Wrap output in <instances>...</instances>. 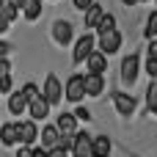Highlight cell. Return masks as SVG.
<instances>
[{
  "instance_id": "e0dca14e",
  "label": "cell",
  "mask_w": 157,
  "mask_h": 157,
  "mask_svg": "<svg viewBox=\"0 0 157 157\" xmlns=\"http://www.w3.org/2000/svg\"><path fill=\"white\" fill-rule=\"evenodd\" d=\"M41 11H44V8H41V0H28L25 8H22V17H25L28 22H36V19L41 17Z\"/></svg>"
},
{
  "instance_id": "5b68a950",
  "label": "cell",
  "mask_w": 157,
  "mask_h": 157,
  "mask_svg": "<svg viewBox=\"0 0 157 157\" xmlns=\"http://www.w3.org/2000/svg\"><path fill=\"white\" fill-rule=\"evenodd\" d=\"M72 157H94V138H91L86 130H77V132H75Z\"/></svg>"
},
{
  "instance_id": "ac0fdd59",
  "label": "cell",
  "mask_w": 157,
  "mask_h": 157,
  "mask_svg": "<svg viewBox=\"0 0 157 157\" xmlns=\"http://www.w3.org/2000/svg\"><path fill=\"white\" fill-rule=\"evenodd\" d=\"M102 14H105V8H102L99 3H94V6L86 11V28H97L99 19H102Z\"/></svg>"
},
{
  "instance_id": "4fadbf2b",
  "label": "cell",
  "mask_w": 157,
  "mask_h": 157,
  "mask_svg": "<svg viewBox=\"0 0 157 157\" xmlns=\"http://www.w3.org/2000/svg\"><path fill=\"white\" fill-rule=\"evenodd\" d=\"M0 144L6 149L14 146V144H19V127H17V121H8V124L0 127Z\"/></svg>"
},
{
  "instance_id": "83f0119b",
  "label": "cell",
  "mask_w": 157,
  "mask_h": 157,
  "mask_svg": "<svg viewBox=\"0 0 157 157\" xmlns=\"http://www.w3.org/2000/svg\"><path fill=\"white\" fill-rule=\"evenodd\" d=\"M3 75H11V61L8 58H0V77Z\"/></svg>"
},
{
  "instance_id": "8fae6325",
  "label": "cell",
  "mask_w": 157,
  "mask_h": 157,
  "mask_svg": "<svg viewBox=\"0 0 157 157\" xmlns=\"http://www.w3.org/2000/svg\"><path fill=\"white\" fill-rule=\"evenodd\" d=\"M83 86H86V97H99L105 91V77L102 75H83Z\"/></svg>"
},
{
  "instance_id": "f546056e",
  "label": "cell",
  "mask_w": 157,
  "mask_h": 157,
  "mask_svg": "<svg viewBox=\"0 0 157 157\" xmlns=\"http://www.w3.org/2000/svg\"><path fill=\"white\" fill-rule=\"evenodd\" d=\"M47 157H69V152H66V149H58V146H55V149H47Z\"/></svg>"
},
{
  "instance_id": "30bf717a",
  "label": "cell",
  "mask_w": 157,
  "mask_h": 157,
  "mask_svg": "<svg viewBox=\"0 0 157 157\" xmlns=\"http://www.w3.org/2000/svg\"><path fill=\"white\" fill-rule=\"evenodd\" d=\"M17 127H19V144H22V146H33V144L39 141V127H36V121H17Z\"/></svg>"
},
{
  "instance_id": "cb8c5ba5",
  "label": "cell",
  "mask_w": 157,
  "mask_h": 157,
  "mask_svg": "<svg viewBox=\"0 0 157 157\" xmlns=\"http://www.w3.org/2000/svg\"><path fill=\"white\" fill-rule=\"evenodd\" d=\"M0 11H3V14H6V17H8V19H11V22H14V19H17V17H19V8H17V6H14V3H11V0H8V3H6V6H3V8H0Z\"/></svg>"
},
{
  "instance_id": "9c48e42d",
  "label": "cell",
  "mask_w": 157,
  "mask_h": 157,
  "mask_svg": "<svg viewBox=\"0 0 157 157\" xmlns=\"http://www.w3.org/2000/svg\"><path fill=\"white\" fill-rule=\"evenodd\" d=\"M113 108H116L121 116H132L135 108H138V99H135L132 94H121V91H116V94H113Z\"/></svg>"
},
{
  "instance_id": "7c38bea8",
  "label": "cell",
  "mask_w": 157,
  "mask_h": 157,
  "mask_svg": "<svg viewBox=\"0 0 157 157\" xmlns=\"http://www.w3.org/2000/svg\"><path fill=\"white\" fill-rule=\"evenodd\" d=\"M86 66H88V75H105V72H108V55H102V52L94 50V52L88 55Z\"/></svg>"
},
{
  "instance_id": "3957f363",
  "label": "cell",
  "mask_w": 157,
  "mask_h": 157,
  "mask_svg": "<svg viewBox=\"0 0 157 157\" xmlns=\"http://www.w3.org/2000/svg\"><path fill=\"white\" fill-rule=\"evenodd\" d=\"M50 33H52V41L61 44V47H66V44L75 41V25L66 22V19H55V22L50 25Z\"/></svg>"
},
{
  "instance_id": "5bb4252c",
  "label": "cell",
  "mask_w": 157,
  "mask_h": 157,
  "mask_svg": "<svg viewBox=\"0 0 157 157\" xmlns=\"http://www.w3.org/2000/svg\"><path fill=\"white\" fill-rule=\"evenodd\" d=\"M25 110H28V97L22 91H11V97H8V113L11 116H22Z\"/></svg>"
},
{
  "instance_id": "d6a6232c",
  "label": "cell",
  "mask_w": 157,
  "mask_h": 157,
  "mask_svg": "<svg viewBox=\"0 0 157 157\" xmlns=\"http://www.w3.org/2000/svg\"><path fill=\"white\" fill-rule=\"evenodd\" d=\"M17 157H33V146H19L17 149Z\"/></svg>"
},
{
  "instance_id": "d4e9b609",
  "label": "cell",
  "mask_w": 157,
  "mask_h": 157,
  "mask_svg": "<svg viewBox=\"0 0 157 157\" xmlns=\"http://www.w3.org/2000/svg\"><path fill=\"white\" fill-rule=\"evenodd\" d=\"M19 91H22V94H25L28 99H33V97H39V86H36V83H25V86H22Z\"/></svg>"
},
{
  "instance_id": "7a4b0ae2",
  "label": "cell",
  "mask_w": 157,
  "mask_h": 157,
  "mask_svg": "<svg viewBox=\"0 0 157 157\" xmlns=\"http://www.w3.org/2000/svg\"><path fill=\"white\" fill-rule=\"evenodd\" d=\"M138 75H141V55H138V52L124 55V58H121V69H119V80L130 88V86H135Z\"/></svg>"
},
{
  "instance_id": "d6986e66",
  "label": "cell",
  "mask_w": 157,
  "mask_h": 157,
  "mask_svg": "<svg viewBox=\"0 0 157 157\" xmlns=\"http://www.w3.org/2000/svg\"><path fill=\"white\" fill-rule=\"evenodd\" d=\"M94 155L97 157H108L110 155V138H108V135L94 138Z\"/></svg>"
},
{
  "instance_id": "74e56055",
  "label": "cell",
  "mask_w": 157,
  "mask_h": 157,
  "mask_svg": "<svg viewBox=\"0 0 157 157\" xmlns=\"http://www.w3.org/2000/svg\"><path fill=\"white\" fill-rule=\"evenodd\" d=\"M155 6H157V0H155Z\"/></svg>"
},
{
  "instance_id": "e575fe53",
  "label": "cell",
  "mask_w": 157,
  "mask_h": 157,
  "mask_svg": "<svg viewBox=\"0 0 157 157\" xmlns=\"http://www.w3.org/2000/svg\"><path fill=\"white\" fill-rule=\"evenodd\" d=\"M75 119H83V121H86V119H88V110H86V108H77V113H75Z\"/></svg>"
},
{
  "instance_id": "f35d334b",
  "label": "cell",
  "mask_w": 157,
  "mask_h": 157,
  "mask_svg": "<svg viewBox=\"0 0 157 157\" xmlns=\"http://www.w3.org/2000/svg\"><path fill=\"white\" fill-rule=\"evenodd\" d=\"M94 157H97V155H94Z\"/></svg>"
},
{
  "instance_id": "277c9868",
  "label": "cell",
  "mask_w": 157,
  "mask_h": 157,
  "mask_svg": "<svg viewBox=\"0 0 157 157\" xmlns=\"http://www.w3.org/2000/svg\"><path fill=\"white\" fill-rule=\"evenodd\" d=\"M97 44H99V52H102V55H113V52L121 50L124 36H121V30H108V33H99Z\"/></svg>"
},
{
  "instance_id": "8992f818",
  "label": "cell",
  "mask_w": 157,
  "mask_h": 157,
  "mask_svg": "<svg viewBox=\"0 0 157 157\" xmlns=\"http://www.w3.org/2000/svg\"><path fill=\"white\" fill-rule=\"evenodd\" d=\"M83 97H86V86H83V75H72L69 80H66V86H63V99H69V102H83Z\"/></svg>"
},
{
  "instance_id": "2e32d148",
  "label": "cell",
  "mask_w": 157,
  "mask_h": 157,
  "mask_svg": "<svg viewBox=\"0 0 157 157\" xmlns=\"http://www.w3.org/2000/svg\"><path fill=\"white\" fill-rule=\"evenodd\" d=\"M39 138H41V146H44V149H55V146H58L61 132H58V127H55V124H47V127L39 132Z\"/></svg>"
},
{
  "instance_id": "1f68e13d",
  "label": "cell",
  "mask_w": 157,
  "mask_h": 157,
  "mask_svg": "<svg viewBox=\"0 0 157 157\" xmlns=\"http://www.w3.org/2000/svg\"><path fill=\"white\" fill-rule=\"evenodd\" d=\"M11 50H14V47H11L8 41H0V58H8V55H11Z\"/></svg>"
},
{
  "instance_id": "52a82bcc",
  "label": "cell",
  "mask_w": 157,
  "mask_h": 157,
  "mask_svg": "<svg viewBox=\"0 0 157 157\" xmlns=\"http://www.w3.org/2000/svg\"><path fill=\"white\" fill-rule=\"evenodd\" d=\"M41 97H44L50 105H58V102L63 99V86H61V80H58L55 75H47L44 88H41Z\"/></svg>"
},
{
  "instance_id": "8d00e7d4",
  "label": "cell",
  "mask_w": 157,
  "mask_h": 157,
  "mask_svg": "<svg viewBox=\"0 0 157 157\" xmlns=\"http://www.w3.org/2000/svg\"><path fill=\"white\" fill-rule=\"evenodd\" d=\"M6 3H8V0H0V8H3V6H6Z\"/></svg>"
},
{
  "instance_id": "ffe728a7",
  "label": "cell",
  "mask_w": 157,
  "mask_h": 157,
  "mask_svg": "<svg viewBox=\"0 0 157 157\" xmlns=\"http://www.w3.org/2000/svg\"><path fill=\"white\" fill-rule=\"evenodd\" d=\"M144 36L152 41L157 39V11H149V17H146V25H144Z\"/></svg>"
},
{
  "instance_id": "4316f807",
  "label": "cell",
  "mask_w": 157,
  "mask_h": 157,
  "mask_svg": "<svg viewBox=\"0 0 157 157\" xmlns=\"http://www.w3.org/2000/svg\"><path fill=\"white\" fill-rule=\"evenodd\" d=\"M72 6H75L77 11H88V8L94 6V0H72Z\"/></svg>"
},
{
  "instance_id": "6da1fadb",
  "label": "cell",
  "mask_w": 157,
  "mask_h": 157,
  "mask_svg": "<svg viewBox=\"0 0 157 157\" xmlns=\"http://www.w3.org/2000/svg\"><path fill=\"white\" fill-rule=\"evenodd\" d=\"M94 50H97V36L94 33H83V36H77L72 41V61L75 63H86Z\"/></svg>"
},
{
  "instance_id": "484cf974",
  "label": "cell",
  "mask_w": 157,
  "mask_h": 157,
  "mask_svg": "<svg viewBox=\"0 0 157 157\" xmlns=\"http://www.w3.org/2000/svg\"><path fill=\"white\" fill-rule=\"evenodd\" d=\"M144 69H146V75H149V77H155V80H157V58H146Z\"/></svg>"
},
{
  "instance_id": "7402d4cb",
  "label": "cell",
  "mask_w": 157,
  "mask_h": 157,
  "mask_svg": "<svg viewBox=\"0 0 157 157\" xmlns=\"http://www.w3.org/2000/svg\"><path fill=\"white\" fill-rule=\"evenodd\" d=\"M146 105H149V110L157 116V80H152L149 88H146Z\"/></svg>"
},
{
  "instance_id": "d590c367",
  "label": "cell",
  "mask_w": 157,
  "mask_h": 157,
  "mask_svg": "<svg viewBox=\"0 0 157 157\" xmlns=\"http://www.w3.org/2000/svg\"><path fill=\"white\" fill-rule=\"evenodd\" d=\"M141 0H121V6H127V8H132V6H138Z\"/></svg>"
},
{
  "instance_id": "836d02e7",
  "label": "cell",
  "mask_w": 157,
  "mask_h": 157,
  "mask_svg": "<svg viewBox=\"0 0 157 157\" xmlns=\"http://www.w3.org/2000/svg\"><path fill=\"white\" fill-rule=\"evenodd\" d=\"M33 157H47V149L44 146H33Z\"/></svg>"
},
{
  "instance_id": "f1b7e54d",
  "label": "cell",
  "mask_w": 157,
  "mask_h": 157,
  "mask_svg": "<svg viewBox=\"0 0 157 157\" xmlns=\"http://www.w3.org/2000/svg\"><path fill=\"white\" fill-rule=\"evenodd\" d=\"M146 58H157V39L149 41V47H146Z\"/></svg>"
},
{
  "instance_id": "9a60e30c",
  "label": "cell",
  "mask_w": 157,
  "mask_h": 157,
  "mask_svg": "<svg viewBox=\"0 0 157 157\" xmlns=\"http://www.w3.org/2000/svg\"><path fill=\"white\" fill-rule=\"evenodd\" d=\"M55 127H58L61 135H75V132H77V119H75V113H61L58 121H55Z\"/></svg>"
},
{
  "instance_id": "4dcf8cb0",
  "label": "cell",
  "mask_w": 157,
  "mask_h": 157,
  "mask_svg": "<svg viewBox=\"0 0 157 157\" xmlns=\"http://www.w3.org/2000/svg\"><path fill=\"white\" fill-rule=\"evenodd\" d=\"M8 28H11V19H8V17H6V14L0 11V33H6Z\"/></svg>"
},
{
  "instance_id": "44dd1931",
  "label": "cell",
  "mask_w": 157,
  "mask_h": 157,
  "mask_svg": "<svg viewBox=\"0 0 157 157\" xmlns=\"http://www.w3.org/2000/svg\"><path fill=\"white\" fill-rule=\"evenodd\" d=\"M94 30H97V33H108V30H116V17L105 11V14H102V19H99V25H97Z\"/></svg>"
},
{
  "instance_id": "ba28073f",
  "label": "cell",
  "mask_w": 157,
  "mask_h": 157,
  "mask_svg": "<svg viewBox=\"0 0 157 157\" xmlns=\"http://www.w3.org/2000/svg\"><path fill=\"white\" fill-rule=\"evenodd\" d=\"M28 113H30V121H44L50 116V102L39 94V97L28 99Z\"/></svg>"
},
{
  "instance_id": "603a6c76",
  "label": "cell",
  "mask_w": 157,
  "mask_h": 157,
  "mask_svg": "<svg viewBox=\"0 0 157 157\" xmlns=\"http://www.w3.org/2000/svg\"><path fill=\"white\" fill-rule=\"evenodd\" d=\"M14 91V77L11 75H3L0 77V94H11Z\"/></svg>"
}]
</instances>
